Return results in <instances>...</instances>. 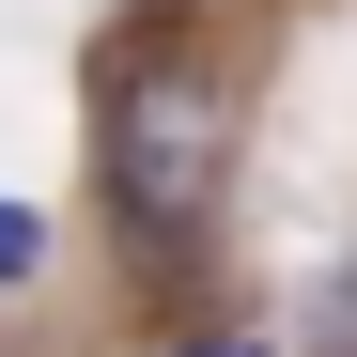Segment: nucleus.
I'll use <instances>...</instances> for the list:
<instances>
[{
  "label": "nucleus",
  "instance_id": "nucleus-1",
  "mask_svg": "<svg viewBox=\"0 0 357 357\" xmlns=\"http://www.w3.org/2000/svg\"><path fill=\"white\" fill-rule=\"evenodd\" d=\"M233 140H249V93H233V63L202 31H109V63H93V202L140 264H187L218 233Z\"/></svg>",
  "mask_w": 357,
  "mask_h": 357
},
{
  "label": "nucleus",
  "instance_id": "nucleus-2",
  "mask_svg": "<svg viewBox=\"0 0 357 357\" xmlns=\"http://www.w3.org/2000/svg\"><path fill=\"white\" fill-rule=\"evenodd\" d=\"M31 264H47V218H31V202H0V295H16Z\"/></svg>",
  "mask_w": 357,
  "mask_h": 357
},
{
  "label": "nucleus",
  "instance_id": "nucleus-3",
  "mask_svg": "<svg viewBox=\"0 0 357 357\" xmlns=\"http://www.w3.org/2000/svg\"><path fill=\"white\" fill-rule=\"evenodd\" d=\"M171 357H264V342H171Z\"/></svg>",
  "mask_w": 357,
  "mask_h": 357
}]
</instances>
